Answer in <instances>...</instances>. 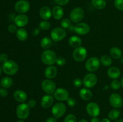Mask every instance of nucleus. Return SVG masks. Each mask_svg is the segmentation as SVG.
I'll use <instances>...</instances> for the list:
<instances>
[{"label":"nucleus","mask_w":123,"mask_h":122,"mask_svg":"<svg viewBox=\"0 0 123 122\" xmlns=\"http://www.w3.org/2000/svg\"><path fill=\"white\" fill-rule=\"evenodd\" d=\"M57 56L56 53L53 50H46L43 51L41 55V60L42 62L47 65H53L56 63Z\"/></svg>","instance_id":"f257e3e1"},{"label":"nucleus","mask_w":123,"mask_h":122,"mask_svg":"<svg viewBox=\"0 0 123 122\" xmlns=\"http://www.w3.org/2000/svg\"><path fill=\"white\" fill-rule=\"evenodd\" d=\"M2 69L5 74L9 75H13L18 72L19 70V66L14 61L8 60L6 62H3Z\"/></svg>","instance_id":"f03ea898"},{"label":"nucleus","mask_w":123,"mask_h":122,"mask_svg":"<svg viewBox=\"0 0 123 122\" xmlns=\"http://www.w3.org/2000/svg\"><path fill=\"white\" fill-rule=\"evenodd\" d=\"M67 35L66 29L62 27H56L50 32V38L54 41L59 42L64 39Z\"/></svg>","instance_id":"7ed1b4c3"},{"label":"nucleus","mask_w":123,"mask_h":122,"mask_svg":"<svg viewBox=\"0 0 123 122\" xmlns=\"http://www.w3.org/2000/svg\"><path fill=\"white\" fill-rule=\"evenodd\" d=\"M85 16V11L81 7H75L70 13V19L74 23H79L82 20Z\"/></svg>","instance_id":"20e7f679"},{"label":"nucleus","mask_w":123,"mask_h":122,"mask_svg":"<svg viewBox=\"0 0 123 122\" xmlns=\"http://www.w3.org/2000/svg\"><path fill=\"white\" fill-rule=\"evenodd\" d=\"M30 112V108L27 104L21 103L16 108L17 117L21 120H25L28 117Z\"/></svg>","instance_id":"39448f33"},{"label":"nucleus","mask_w":123,"mask_h":122,"mask_svg":"<svg viewBox=\"0 0 123 122\" xmlns=\"http://www.w3.org/2000/svg\"><path fill=\"white\" fill-rule=\"evenodd\" d=\"M100 61L98 57H91L86 61L85 67L88 71L94 72L98 70L100 66Z\"/></svg>","instance_id":"423d86ee"},{"label":"nucleus","mask_w":123,"mask_h":122,"mask_svg":"<svg viewBox=\"0 0 123 122\" xmlns=\"http://www.w3.org/2000/svg\"><path fill=\"white\" fill-rule=\"evenodd\" d=\"M67 110L66 104L62 102H60L53 105L52 108V113L53 116L56 118H59L62 117Z\"/></svg>","instance_id":"0eeeda50"},{"label":"nucleus","mask_w":123,"mask_h":122,"mask_svg":"<svg viewBox=\"0 0 123 122\" xmlns=\"http://www.w3.org/2000/svg\"><path fill=\"white\" fill-rule=\"evenodd\" d=\"M87 50L84 47H79L74 49L72 56L73 59L78 62L84 61L87 57Z\"/></svg>","instance_id":"6e6552de"},{"label":"nucleus","mask_w":123,"mask_h":122,"mask_svg":"<svg viewBox=\"0 0 123 122\" xmlns=\"http://www.w3.org/2000/svg\"><path fill=\"white\" fill-rule=\"evenodd\" d=\"M42 88L43 90L48 94H51L55 92L56 89L55 83L50 79H45L42 82Z\"/></svg>","instance_id":"1a4fd4ad"},{"label":"nucleus","mask_w":123,"mask_h":122,"mask_svg":"<svg viewBox=\"0 0 123 122\" xmlns=\"http://www.w3.org/2000/svg\"><path fill=\"white\" fill-rule=\"evenodd\" d=\"M97 83V77L94 73L90 72L85 75L83 79V84L86 88H92Z\"/></svg>","instance_id":"9d476101"},{"label":"nucleus","mask_w":123,"mask_h":122,"mask_svg":"<svg viewBox=\"0 0 123 122\" xmlns=\"http://www.w3.org/2000/svg\"><path fill=\"white\" fill-rule=\"evenodd\" d=\"M30 8V2L26 0H19L14 5V10L19 14H25L27 13Z\"/></svg>","instance_id":"9b49d317"},{"label":"nucleus","mask_w":123,"mask_h":122,"mask_svg":"<svg viewBox=\"0 0 123 122\" xmlns=\"http://www.w3.org/2000/svg\"><path fill=\"white\" fill-rule=\"evenodd\" d=\"M91 30L90 25L84 22L78 23L74 26L73 31L76 34L80 35H85L88 34Z\"/></svg>","instance_id":"f8f14e48"},{"label":"nucleus","mask_w":123,"mask_h":122,"mask_svg":"<svg viewBox=\"0 0 123 122\" xmlns=\"http://www.w3.org/2000/svg\"><path fill=\"white\" fill-rule=\"evenodd\" d=\"M54 96L56 100L60 102L67 101L70 98L69 92L64 88H58L54 93Z\"/></svg>","instance_id":"ddd939ff"},{"label":"nucleus","mask_w":123,"mask_h":122,"mask_svg":"<svg viewBox=\"0 0 123 122\" xmlns=\"http://www.w3.org/2000/svg\"><path fill=\"white\" fill-rule=\"evenodd\" d=\"M86 110L89 116L92 117H97L100 113V108L99 105L94 102H91L87 104Z\"/></svg>","instance_id":"4468645a"},{"label":"nucleus","mask_w":123,"mask_h":122,"mask_svg":"<svg viewBox=\"0 0 123 122\" xmlns=\"http://www.w3.org/2000/svg\"><path fill=\"white\" fill-rule=\"evenodd\" d=\"M109 103L114 108H119L123 106V99L120 94L117 93H113L109 96Z\"/></svg>","instance_id":"2eb2a0df"},{"label":"nucleus","mask_w":123,"mask_h":122,"mask_svg":"<svg viewBox=\"0 0 123 122\" xmlns=\"http://www.w3.org/2000/svg\"><path fill=\"white\" fill-rule=\"evenodd\" d=\"M14 22L18 27L22 28L27 25L28 23V17L25 14H19L14 17Z\"/></svg>","instance_id":"dca6fc26"},{"label":"nucleus","mask_w":123,"mask_h":122,"mask_svg":"<svg viewBox=\"0 0 123 122\" xmlns=\"http://www.w3.org/2000/svg\"><path fill=\"white\" fill-rule=\"evenodd\" d=\"M54 102V98L50 94H46L41 99V106L44 109H48L52 106Z\"/></svg>","instance_id":"f3484780"},{"label":"nucleus","mask_w":123,"mask_h":122,"mask_svg":"<svg viewBox=\"0 0 123 122\" xmlns=\"http://www.w3.org/2000/svg\"><path fill=\"white\" fill-rule=\"evenodd\" d=\"M64 14V11L62 6H56L52 10V16L55 20H60L62 19Z\"/></svg>","instance_id":"a211bd4d"},{"label":"nucleus","mask_w":123,"mask_h":122,"mask_svg":"<svg viewBox=\"0 0 123 122\" xmlns=\"http://www.w3.org/2000/svg\"><path fill=\"white\" fill-rule=\"evenodd\" d=\"M58 74L57 68L55 66L50 65L48 66L44 71V75L48 79L54 78Z\"/></svg>","instance_id":"6ab92c4d"},{"label":"nucleus","mask_w":123,"mask_h":122,"mask_svg":"<svg viewBox=\"0 0 123 122\" xmlns=\"http://www.w3.org/2000/svg\"><path fill=\"white\" fill-rule=\"evenodd\" d=\"M39 14L43 20H48L52 17V10L48 6H43L40 10Z\"/></svg>","instance_id":"aec40b11"},{"label":"nucleus","mask_w":123,"mask_h":122,"mask_svg":"<svg viewBox=\"0 0 123 122\" xmlns=\"http://www.w3.org/2000/svg\"><path fill=\"white\" fill-rule=\"evenodd\" d=\"M13 96L15 100L18 102L24 103L27 100L28 96L25 92L21 90H17L14 92Z\"/></svg>","instance_id":"412c9836"},{"label":"nucleus","mask_w":123,"mask_h":122,"mask_svg":"<svg viewBox=\"0 0 123 122\" xmlns=\"http://www.w3.org/2000/svg\"><path fill=\"white\" fill-rule=\"evenodd\" d=\"M108 76L110 78L115 80L119 78L121 75V71L118 68L116 67H111L108 69L107 71Z\"/></svg>","instance_id":"4be33fe9"},{"label":"nucleus","mask_w":123,"mask_h":122,"mask_svg":"<svg viewBox=\"0 0 123 122\" xmlns=\"http://www.w3.org/2000/svg\"><path fill=\"white\" fill-rule=\"evenodd\" d=\"M82 39L76 35H73L68 39V44L72 47L78 48L82 45Z\"/></svg>","instance_id":"5701e85b"},{"label":"nucleus","mask_w":123,"mask_h":122,"mask_svg":"<svg viewBox=\"0 0 123 122\" xmlns=\"http://www.w3.org/2000/svg\"><path fill=\"white\" fill-rule=\"evenodd\" d=\"M79 96L84 100H90L92 97V92L88 88H82L79 91Z\"/></svg>","instance_id":"b1692460"},{"label":"nucleus","mask_w":123,"mask_h":122,"mask_svg":"<svg viewBox=\"0 0 123 122\" xmlns=\"http://www.w3.org/2000/svg\"><path fill=\"white\" fill-rule=\"evenodd\" d=\"M110 56L114 59H119L122 57L123 53L121 49L117 47H113L109 51Z\"/></svg>","instance_id":"393cba45"},{"label":"nucleus","mask_w":123,"mask_h":122,"mask_svg":"<svg viewBox=\"0 0 123 122\" xmlns=\"http://www.w3.org/2000/svg\"><path fill=\"white\" fill-rule=\"evenodd\" d=\"M16 34L17 38L20 41H24L28 38V33L26 29L22 28L18 29Z\"/></svg>","instance_id":"a878e982"},{"label":"nucleus","mask_w":123,"mask_h":122,"mask_svg":"<svg viewBox=\"0 0 123 122\" xmlns=\"http://www.w3.org/2000/svg\"><path fill=\"white\" fill-rule=\"evenodd\" d=\"M52 39L48 37H44L41 39L40 45L42 49L48 50L52 45Z\"/></svg>","instance_id":"bb28decb"},{"label":"nucleus","mask_w":123,"mask_h":122,"mask_svg":"<svg viewBox=\"0 0 123 122\" xmlns=\"http://www.w3.org/2000/svg\"><path fill=\"white\" fill-rule=\"evenodd\" d=\"M91 3L92 6L97 10H103L106 6V0H92Z\"/></svg>","instance_id":"cd10ccee"},{"label":"nucleus","mask_w":123,"mask_h":122,"mask_svg":"<svg viewBox=\"0 0 123 122\" xmlns=\"http://www.w3.org/2000/svg\"><path fill=\"white\" fill-rule=\"evenodd\" d=\"M0 84H1V86L4 88H10L12 87L13 84V79L9 77H4L1 79Z\"/></svg>","instance_id":"c85d7f7f"},{"label":"nucleus","mask_w":123,"mask_h":122,"mask_svg":"<svg viewBox=\"0 0 123 122\" xmlns=\"http://www.w3.org/2000/svg\"><path fill=\"white\" fill-rule=\"evenodd\" d=\"M100 63L104 67H110L112 63V59L110 56L108 55H103L101 57Z\"/></svg>","instance_id":"c756f323"},{"label":"nucleus","mask_w":123,"mask_h":122,"mask_svg":"<svg viewBox=\"0 0 123 122\" xmlns=\"http://www.w3.org/2000/svg\"><path fill=\"white\" fill-rule=\"evenodd\" d=\"M121 112L118 109H113L111 110L108 113V118L111 120H115L118 118V117L120 116Z\"/></svg>","instance_id":"7c9ffc66"},{"label":"nucleus","mask_w":123,"mask_h":122,"mask_svg":"<svg viewBox=\"0 0 123 122\" xmlns=\"http://www.w3.org/2000/svg\"><path fill=\"white\" fill-rule=\"evenodd\" d=\"M51 26V24L48 20H42L39 23V28L41 30H43V31H47V30L49 29Z\"/></svg>","instance_id":"2f4dec72"},{"label":"nucleus","mask_w":123,"mask_h":122,"mask_svg":"<svg viewBox=\"0 0 123 122\" xmlns=\"http://www.w3.org/2000/svg\"><path fill=\"white\" fill-rule=\"evenodd\" d=\"M61 26L62 28L69 29L72 26V21L70 19L68 18H64L62 19L61 22Z\"/></svg>","instance_id":"473e14b6"},{"label":"nucleus","mask_w":123,"mask_h":122,"mask_svg":"<svg viewBox=\"0 0 123 122\" xmlns=\"http://www.w3.org/2000/svg\"><path fill=\"white\" fill-rule=\"evenodd\" d=\"M121 87V81H120L118 79H115V80H112V82L111 83V87L114 90H117L120 89Z\"/></svg>","instance_id":"72a5a7b5"},{"label":"nucleus","mask_w":123,"mask_h":122,"mask_svg":"<svg viewBox=\"0 0 123 122\" xmlns=\"http://www.w3.org/2000/svg\"><path fill=\"white\" fill-rule=\"evenodd\" d=\"M64 122H77V118L74 115L68 114L65 117L64 120Z\"/></svg>","instance_id":"f704fd0d"},{"label":"nucleus","mask_w":123,"mask_h":122,"mask_svg":"<svg viewBox=\"0 0 123 122\" xmlns=\"http://www.w3.org/2000/svg\"><path fill=\"white\" fill-rule=\"evenodd\" d=\"M114 6L118 10L123 11V0H115Z\"/></svg>","instance_id":"c9c22d12"},{"label":"nucleus","mask_w":123,"mask_h":122,"mask_svg":"<svg viewBox=\"0 0 123 122\" xmlns=\"http://www.w3.org/2000/svg\"><path fill=\"white\" fill-rule=\"evenodd\" d=\"M56 63L60 67H62V66L65 65L66 63V60L62 56H59L57 57V59H56Z\"/></svg>","instance_id":"e433bc0d"},{"label":"nucleus","mask_w":123,"mask_h":122,"mask_svg":"<svg viewBox=\"0 0 123 122\" xmlns=\"http://www.w3.org/2000/svg\"><path fill=\"white\" fill-rule=\"evenodd\" d=\"M67 104L70 107H73L76 104V100L74 98L72 97H70L67 100Z\"/></svg>","instance_id":"4c0bfd02"},{"label":"nucleus","mask_w":123,"mask_h":122,"mask_svg":"<svg viewBox=\"0 0 123 122\" xmlns=\"http://www.w3.org/2000/svg\"><path fill=\"white\" fill-rule=\"evenodd\" d=\"M18 29V26L16 25H14V24H10L8 26V31L12 33H16Z\"/></svg>","instance_id":"58836bf2"},{"label":"nucleus","mask_w":123,"mask_h":122,"mask_svg":"<svg viewBox=\"0 0 123 122\" xmlns=\"http://www.w3.org/2000/svg\"><path fill=\"white\" fill-rule=\"evenodd\" d=\"M83 84V80L80 78H76L73 80V86L76 87H80Z\"/></svg>","instance_id":"ea45409f"},{"label":"nucleus","mask_w":123,"mask_h":122,"mask_svg":"<svg viewBox=\"0 0 123 122\" xmlns=\"http://www.w3.org/2000/svg\"><path fill=\"white\" fill-rule=\"evenodd\" d=\"M55 2L57 4L58 6H66V4L68 3L70 0H54Z\"/></svg>","instance_id":"a19ab883"},{"label":"nucleus","mask_w":123,"mask_h":122,"mask_svg":"<svg viewBox=\"0 0 123 122\" xmlns=\"http://www.w3.org/2000/svg\"><path fill=\"white\" fill-rule=\"evenodd\" d=\"M27 104L30 106V108H34L37 104V102L34 99H30L28 102Z\"/></svg>","instance_id":"79ce46f5"},{"label":"nucleus","mask_w":123,"mask_h":122,"mask_svg":"<svg viewBox=\"0 0 123 122\" xmlns=\"http://www.w3.org/2000/svg\"><path fill=\"white\" fill-rule=\"evenodd\" d=\"M8 95V91L7 89L1 88L0 89V96L1 97H6Z\"/></svg>","instance_id":"37998d69"},{"label":"nucleus","mask_w":123,"mask_h":122,"mask_svg":"<svg viewBox=\"0 0 123 122\" xmlns=\"http://www.w3.org/2000/svg\"><path fill=\"white\" fill-rule=\"evenodd\" d=\"M40 32H41V29L39 28H34L33 29H32V35L33 36L36 37V36H38V35L40 33Z\"/></svg>","instance_id":"c03bdc74"},{"label":"nucleus","mask_w":123,"mask_h":122,"mask_svg":"<svg viewBox=\"0 0 123 122\" xmlns=\"http://www.w3.org/2000/svg\"><path fill=\"white\" fill-rule=\"evenodd\" d=\"M0 59L1 62H5L8 61V55L6 53H2L0 55Z\"/></svg>","instance_id":"a18cd8bd"},{"label":"nucleus","mask_w":123,"mask_h":122,"mask_svg":"<svg viewBox=\"0 0 123 122\" xmlns=\"http://www.w3.org/2000/svg\"><path fill=\"white\" fill-rule=\"evenodd\" d=\"M46 122H57V121H56V119L55 117H50L47 118L46 120Z\"/></svg>","instance_id":"49530a36"},{"label":"nucleus","mask_w":123,"mask_h":122,"mask_svg":"<svg viewBox=\"0 0 123 122\" xmlns=\"http://www.w3.org/2000/svg\"><path fill=\"white\" fill-rule=\"evenodd\" d=\"M91 122H100V120L97 117H92V118L91 120Z\"/></svg>","instance_id":"de8ad7c7"},{"label":"nucleus","mask_w":123,"mask_h":122,"mask_svg":"<svg viewBox=\"0 0 123 122\" xmlns=\"http://www.w3.org/2000/svg\"><path fill=\"white\" fill-rule=\"evenodd\" d=\"M100 122H111V121L109 118H103V119L100 121Z\"/></svg>","instance_id":"09e8293b"},{"label":"nucleus","mask_w":123,"mask_h":122,"mask_svg":"<svg viewBox=\"0 0 123 122\" xmlns=\"http://www.w3.org/2000/svg\"><path fill=\"white\" fill-rule=\"evenodd\" d=\"M78 122H88L85 119H82L80 120H79Z\"/></svg>","instance_id":"8fccbe9b"},{"label":"nucleus","mask_w":123,"mask_h":122,"mask_svg":"<svg viewBox=\"0 0 123 122\" xmlns=\"http://www.w3.org/2000/svg\"><path fill=\"white\" fill-rule=\"evenodd\" d=\"M115 122H123V118H121V119L117 120Z\"/></svg>","instance_id":"3c124183"},{"label":"nucleus","mask_w":123,"mask_h":122,"mask_svg":"<svg viewBox=\"0 0 123 122\" xmlns=\"http://www.w3.org/2000/svg\"><path fill=\"white\" fill-rule=\"evenodd\" d=\"M121 87H122V88L123 89V77L121 80Z\"/></svg>","instance_id":"603ef678"},{"label":"nucleus","mask_w":123,"mask_h":122,"mask_svg":"<svg viewBox=\"0 0 123 122\" xmlns=\"http://www.w3.org/2000/svg\"><path fill=\"white\" fill-rule=\"evenodd\" d=\"M120 62H121V64L123 65V57H121L120 58Z\"/></svg>","instance_id":"864d4df0"},{"label":"nucleus","mask_w":123,"mask_h":122,"mask_svg":"<svg viewBox=\"0 0 123 122\" xmlns=\"http://www.w3.org/2000/svg\"><path fill=\"white\" fill-rule=\"evenodd\" d=\"M2 68H1V67H0V75H1V74H2Z\"/></svg>","instance_id":"5fc2aeb1"},{"label":"nucleus","mask_w":123,"mask_h":122,"mask_svg":"<svg viewBox=\"0 0 123 122\" xmlns=\"http://www.w3.org/2000/svg\"><path fill=\"white\" fill-rule=\"evenodd\" d=\"M17 122H24L22 120L20 119V120H19L17 121Z\"/></svg>","instance_id":"6e6d98bb"},{"label":"nucleus","mask_w":123,"mask_h":122,"mask_svg":"<svg viewBox=\"0 0 123 122\" xmlns=\"http://www.w3.org/2000/svg\"><path fill=\"white\" fill-rule=\"evenodd\" d=\"M1 62V59H0V62Z\"/></svg>","instance_id":"4d7b16f0"},{"label":"nucleus","mask_w":123,"mask_h":122,"mask_svg":"<svg viewBox=\"0 0 123 122\" xmlns=\"http://www.w3.org/2000/svg\"><path fill=\"white\" fill-rule=\"evenodd\" d=\"M108 1H112V0H108Z\"/></svg>","instance_id":"13d9d810"},{"label":"nucleus","mask_w":123,"mask_h":122,"mask_svg":"<svg viewBox=\"0 0 123 122\" xmlns=\"http://www.w3.org/2000/svg\"></svg>","instance_id":"bf43d9fd"},{"label":"nucleus","mask_w":123,"mask_h":122,"mask_svg":"<svg viewBox=\"0 0 123 122\" xmlns=\"http://www.w3.org/2000/svg\"><path fill=\"white\" fill-rule=\"evenodd\" d=\"M0 86H1V84H0ZM0 89H1V88H0Z\"/></svg>","instance_id":"052dcab7"}]
</instances>
